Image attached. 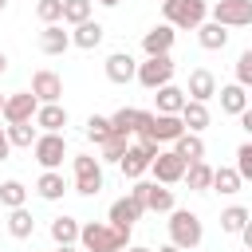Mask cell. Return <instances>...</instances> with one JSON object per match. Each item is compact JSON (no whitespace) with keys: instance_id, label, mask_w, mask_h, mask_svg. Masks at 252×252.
<instances>
[{"instance_id":"obj_1","label":"cell","mask_w":252,"mask_h":252,"mask_svg":"<svg viewBox=\"0 0 252 252\" xmlns=\"http://www.w3.org/2000/svg\"><path fill=\"white\" fill-rule=\"evenodd\" d=\"M79 244H83V252H122V248H130V232L102 224V220H91V224H83Z\"/></svg>"},{"instance_id":"obj_2","label":"cell","mask_w":252,"mask_h":252,"mask_svg":"<svg viewBox=\"0 0 252 252\" xmlns=\"http://www.w3.org/2000/svg\"><path fill=\"white\" fill-rule=\"evenodd\" d=\"M165 224H169V240H173L177 248H185V252H193V248L201 244V236H205L201 217H197V213H189V209H173Z\"/></svg>"},{"instance_id":"obj_3","label":"cell","mask_w":252,"mask_h":252,"mask_svg":"<svg viewBox=\"0 0 252 252\" xmlns=\"http://www.w3.org/2000/svg\"><path fill=\"white\" fill-rule=\"evenodd\" d=\"M161 12H165V24L197 32L205 24V16H209V4L205 0H161Z\"/></svg>"},{"instance_id":"obj_4","label":"cell","mask_w":252,"mask_h":252,"mask_svg":"<svg viewBox=\"0 0 252 252\" xmlns=\"http://www.w3.org/2000/svg\"><path fill=\"white\" fill-rule=\"evenodd\" d=\"M71 169H75V193H83V197L102 193V158L75 154L71 158Z\"/></svg>"},{"instance_id":"obj_5","label":"cell","mask_w":252,"mask_h":252,"mask_svg":"<svg viewBox=\"0 0 252 252\" xmlns=\"http://www.w3.org/2000/svg\"><path fill=\"white\" fill-rule=\"evenodd\" d=\"M138 83L146 91H158V87L173 83V59L169 55H146V63H138Z\"/></svg>"},{"instance_id":"obj_6","label":"cell","mask_w":252,"mask_h":252,"mask_svg":"<svg viewBox=\"0 0 252 252\" xmlns=\"http://www.w3.org/2000/svg\"><path fill=\"white\" fill-rule=\"evenodd\" d=\"M185 169H189V161H185L177 150H158V158H154V165H150L154 181H161V185H177V181H185Z\"/></svg>"},{"instance_id":"obj_7","label":"cell","mask_w":252,"mask_h":252,"mask_svg":"<svg viewBox=\"0 0 252 252\" xmlns=\"http://www.w3.org/2000/svg\"><path fill=\"white\" fill-rule=\"evenodd\" d=\"M154 158H158V142H138V146H130L126 154H122V177H130V181H138L150 165H154Z\"/></svg>"},{"instance_id":"obj_8","label":"cell","mask_w":252,"mask_h":252,"mask_svg":"<svg viewBox=\"0 0 252 252\" xmlns=\"http://www.w3.org/2000/svg\"><path fill=\"white\" fill-rule=\"evenodd\" d=\"M209 12L224 28H248L252 24V0H217Z\"/></svg>"},{"instance_id":"obj_9","label":"cell","mask_w":252,"mask_h":252,"mask_svg":"<svg viewBox=\"0 0 252 252\" xmlns=\"http://www.w3.org/2000/svg\"><path fill=\"white\" fill-rule=\"evenodd\" d=\"M32 154H35V161L43 169H59L63 158H67V142H63V134H39L35 146H32Z\"/></svg>"},{"instance_id":"obj_10","label":"cell","mask_w":252,"mask_h":252,"mask_svg":"<svg viewBox=\"0 0 252 252\" xmlns=\"http://www.w3.org/2000/svg\"><path fill=\"white\" fill-rule=\"evenodd\" d=\"M35 110H39V98L32 94V91H16V94H8V102H4V122L12 126V122H35Z\"/></svg>"},{"instance_id":"obj_11","label":"cell","mask_w":252,"mask_h":252,"mask_svg":"<svg viewBox=\"0 0 252 252\" xmlns=\"http://www.w3.org/2000/svg\"><path fill=\"white\" fill-rule=\"evenodd\" d=\"M146 213H150V209L126 193V197H118V201L110 205V224H114V228H122V232H130V228H134V220H142Z\"/></svg>"},{"instance_id":"obj_12","label":"cell","mask_w":252,"mask_h":252,"mask_svg":"<svg viewBox=\"0 0 252 252\" xmlns=\"http://www.w3.org/2000/svg\"><path fill=\"white\" fill-rule=\"evenodd\" d=\"M106 79L110 83H130V79H138V59L130 55V51H114V55H106Z\"/></svg>"},{"instance_id":"obj_13","label":"cell","mask_w":252,"mask_h":252,"mask_svg":"<svg viewBox=\"0 0 252 252\" xmlns=\"http://www.w3.org/2000/svg\"><path fill=\"white\" fill-rule=\"evenodd\" d=\"M185 94H189V98H197V102H209V98H217V75H213L209 67H197V71H189Z\"/></svg>"},{"instance_id":"obj_14","label":"cell","mask_w":252,"mask_h":252,"mask_svg":"<svg viewBox=\"0 0 252 252\" xmlns=\"http://www.w3.org/2000/svg\"><path fill=\"white\" fill-rule=\"evenodd\" d=\"M32 94H35L39 102H59V98H63V79L43 67V71L32 75Z\"/></svg>"},{"instance_id":"obj_15","label":"cell","mask_w":252,"mask_h":252,"mask_svg":"<svg viewBox=\"0 0 252 252\" xmlns=\"http://www.w3.org/2000/svg\"><path fill=\"white\" fill-rule=\"evenodd\" d=\"M173 39H177L173 24H158V28H150V32L142 35V51H146V55H169Z\"/></svg>"},{"instance_id":"obj_16","label":"cell","mask_w":252,"mask_h":252,"mask_svg":"<svg viewBox=\"0 0 252 252\" xmlns=\"http://www.w3.org/2000/svg\"><path fill=\"white\" fill-rule=\"evenodd\" d=\"M67 47H75V43H71V32H63V24H43V32H39V51H43V55H63Z\"/></svg>"},{"instance_id":"obj_17","label":"cell","mask_w":252,"mask_h":252,"mask_svg":"<svg viewBox=\"0 0 252 252\" xmlns=\"http://www.w3.org/2000/svg\"><path fill=\"white\" fill-rule=\"evenodd\" d=\"M35 126H39L43 134H63V126H67V106H59V102H39Z\"/></svg>"},{"instance_id":"obj_18","label":"cell","mask_w":252,"mask_h":252,"mask_svg":"<svg viewBox=\"0 0 252 252\" xmlns=\"http://www.w3.org/2000/svg\"><path fill=\"white\" fill-rule=\"evenodd\" d=\"M102 35H106V28H102L98 20H83V24H75L71 43H75V47H83V51H94V47L102 43Z\"/></svg>"},{"instance_id":"obj_19","label":"cell","mask_w":252,"mask_h":252,"mask_svg":"<svg viewBox=\"0 0 252 252\" xmlns=\"http://www.w3.org/2000/svg\"><path fill=\"white\" fill-rule=\"evenodd\" d=\"M217 98H220V110H224V114H236V118H240V114L248 110V87H240V83L220 87Z\"/></svg>"},{"instance_id":"obj_20","label":"cell","mask_w":252,"mask_h":252,"mask_svg":"<svg viewBox=\"0 0 252 252\" xmlns=\"http://www.w3.org/2000/svg\"><path fill=\"white\" fill-rule=\"evenodd\" d=\"M154 102H158V114H181V106L189 102V94H185L181 87H173V83H165V87H158V94H154Z\"/></svg>"},{"instance_id":"obj_21","label":"cell","mask_w":252,"mask_h":252,"mask_svg":"<svg viewBox=\"0 0 252 252\" xmlns=\"http://www.w3.org/2000/svg\"><path fill=\"white\" fill-rule=\"evenodd\" d=\"M197 43H201L205 51H220V47L228 43V28L217 24V20H205V24L197 28Z\"/></svg>"},{"instance_id":"obj_22","label":"cell","mask_w":252,"mask_h":252,"mask_svg":"<svg viewBox=\"0 0 252 252\" xmlns=\"http://www.w3.org/2000/svg\"><path fill=\"white\" fill-rule=\"evenodd\" d=\"M35 193H39L43 201H59V197L67 193L63 173H59V169H43V173H39V181H35Z\"/></svg>"},{"instance_id":"obj_23","label":"cell","mask_w":252,"mask_h":252,"mask_svg":"<svg viewBox=\"0 0 252 252\" xmlns=\"http://www.w3.org/2000/svg\"><path fill=\"white\" fill-rule=\"evenodd\" d=\"M181 122H185V130L201 134V130L209 126V102H197V98H189V102L181 106Z\"/></svg>"},{"instance_id":"obj_24","label":"cell","mask_w":252,"mask_h":252,"mask_svg":"<svg viewBox=\"0 0 252 252\" xmlns=\"http://www.w3.org/2000/svg\"><path fill=\"white\" fill-rule=\"evenodd\" d=\"M146 209H150V213H173V209H177L173 189L161 185V181H154V185H150V197H146Z\"/></svg>"},{"instance_id":"obj_25","label":"cell","mask_w":252,"mask_h":252,"mask_svg":"<svg viewBox=\"0 0 252 252\" xmlns=\"http://www.w3.org/2000/svg\"><path fill=\"white\" fill-rule=\"evenodd\" d=\"M8 232L16 236V240H28L32 232H35V217L20 205V209H8Z\"/></svg>"},{"instance_id":"obj_26","label":"cell","mask_w":252,"mask_h":252,"mask_svg":"<svg viewBox=\"0 0 252 252\" xmlns=\"http://www.w3.org/2000/svg\"><path fill=\"white\" fill-rule=\"evenodd\" d=\"M79 232H83V224L75 217H55L51 220V240L55 244H79Z\"/></svg>"},{"instance_id":"obj_27","label":"cell","mask_w":252,"mask_h":252,"mask_svg":"<svg viewBox=\"0 0 252 252\" xmlns=\"http://www.w3.org/2000/svg\"><path fill=\"white\" fill-rule=\"evenodd\" d=\"M173 150H177L185 161H205V142H201V134H193V130H185V134L173 142Z\"/></svg>"},{"instance_id":"obj_28","label":"cell","mask_w":252,"mask_h":252,"mask_svg":"<svg viewBox=\"0 0 252 252\" xmlns=\"http://www.w3.org/2000/svg\"><path fill=\"white\" fill-rule=\"evenodd\" d=\"M240 185H244V177H240L236 165H220V169H213V189H217V193H240Z\"/></svg>"},{"instance_id":"obj_29","label":"cell","mask_w":252,"mask_h":252,"mask_svg":"<svg viewBox=\"0 0 252 252\" xmlns=\"http://www.w3.org/2000/svg\"><path fill=\"white\" fill-rule=\"evenodd\" d=\"M248 220H252V213H248L244 205H228V209L220 213V228H224V232H232V236H240Z\"/></svg>"},{"instance_id":"obj_30","label":"cell","mask_w":252,"mask_h":252,"mask_svg":"<svg viewBox=\"0 0 252 252\" xmlns=\"http://www.w3.org/2000/svg\"><path fill=\"white\" fill-rule=\"evenodd\" d=\"M138 118H142V110H134V106H122V110H114V114H110V126H114V134L130 138V134L138 130Z\"/></svg>"},{"instance_id":"obj_31","label":"cell","mask_w":252,"mask_h":252,"mask_svg":"<svg viewBox=\"0 0 252 252\" xmlns=\"http://www.w3.org/2000/svg\"><path fill=\"white\" fill-rule=\"evenodd\" d=\"M185 181H189V189H197V193L213 189V165H205V161H189Z\"/></svg>"},{"instance_id":"obj_32","label":"cell","mask_w":252,"mask_h":252,"mask_svg":"<svg viewBox=\"0 0 252 252\" xmlns=\"http://www.w3.org/2000/svg\"><path fill=\"white\" fill-rule=\"evenodd\" d=\"M83 134H87L94 146H102V142H110V138H114V126H110V118H102V114H91Z\"/></svg>"},{"instance_id":"obj_33","label":"cell","mask_w":252,"mask_h":252,"mask_svg":"<svg viewBox=\"0 0 252 252\" xmlns=\"http://www.w3.org/2000/svg\"><path fill=\"white\" fill-rule=\"evenodd\" d=\"M35 138H39V130H35L32 122H12V126H8V142L20 146V150H32Z\"/></svg>"},{"instance_id":"obj_34","label":"cell","mask_w":252,"mask_h":252,"mask_svg":"<svg viewBox=\"0 0 252 252\" xmlns=\"http://www.w3.org/2000/svg\"><path fill=\"white\" fill-rule=\"evenodd\" d=\"M24 201H28V185H24V181L12 177V181L0 185V205H4V209H20Z\"/></svg>"},{"instance_id":"obj_35","label":"cell","mask_w":252,"mask_h":252,"mask_svg":"<svg viewBox=\"0 0 252 252\" xmlns=\"http://www.w3.org/2000/svg\"><path fill=\"white\" fill-rule=\"evenodd\" d=\"M91 20V0H63V24H83Z\"/></svg>"},{"instance_id":"obj_36","label":"cell","mask_w":252,"mask_h":252,"mask_svg":"<svg viewBox=\"0 0 252 252\" xmlns=\"http://www.w3.org/2000/svg\"><path fill=\"white\" fill-rule=\"evenodd\" d=\"M35 16L43 24H59L63 20V0H35Z\"/></svg>"},{"instance_id":"obj_37","label":"cell","mask_w":252,"mask_h":252,"mask_svg":"<svg viewBox=\"0 0 252 252\" xmlns=\"http://www.w3.org/2000/svg\"><path fill=\"white\" fill-rule=\"evenodd\" d=\"M98 150H102V161H122V154L130 150V142H126L122 134H114V138H110V142H102Z\"/></svg>"},{"instance_id":"obj_38","label":"cell","mask_w":252,"mask_h":252,"mask_svg":"<svg viewBox=\"0 0 252 252\" xmlns=\"http://www.w3.org/2000/svg\"><path fill=\"white\" fill-rule=\"evenodd\" d=\"M236 83L240 87H252V47L240 51V59H236Z\"/></svg>"},{"instance_id":"obj_39","label":"cell","mask_w":252,"mask_h":252,"mask_svg":"<svg viewBox=\"0 0 252 252\" xmlns=\"http://www.w3.org/2000/svg\"><path fill=\"white\" fill-rule=\"evenodd\" d=\"M236 169H240L244 181H252V142H244V146L236 150Z\"/></svg>"},{"instance_id":"obj_40","label":"cell","mask_w":252,"mask_h":252,"mask_svg":"<svg viewBox=\"0 0 252 252\" xmlns=\"http://www.w3.org/2000/svg\"><path fill=\"white\" fill-rule=\"evenodd\" d=\"M12 154V142H8V126H0V161H8Z\"/></svg>"},{"instance_id":"obj_41","label":"cell","mask_w":252,"mask_h":252,"mask_svg":"<svg viewBox=\"0 0 252 252\" xmlns=\"http://www.w3.org/2000/svg\"><path fill=\"white\" fill-rule=\"evenodd\" d=\"M240 130H244V134H248V138H252V106H248V110H244V114H240Z\"/></svg>"},{"instance_id":"obj_42","label":"cell","mask_w":252,"mask_h":252,"mask_svg":"<svg viewBox=\"0 0 252 252\" xmlns=\"http://www.w3.org/2000/svg\"><path fill=\"white\" fill-rule=\"evenodd\" d=\"M240 240H244V248H248V252H252V220H248V224H244V232H240Z\"/></svg>"},{"instance_id":"obj_43","label":"cell","mask_w":252,"mask_h":252,"mask_svg":"<svg viewBox=\"0 0 252 252\" xmlns=\"http://www.w3.org/2000/svg\"><path fill=\"white\" fill-rule=\"evenodd\" d=\"M158 252H185V248H177V244H173V240H169V244H161V248H158Z\"/></svg>"},{"instance_id":"obj_44","label":"cell","mask_w":252,"mask_h":252,"mask_svg":"<svg viewBox=\"0 0 252 252\" xmlns=\"http://www.w3.org/2000/svg\"><path fill=\"white\" fill-rule=\"evenodd\" d=\"M4 71H8V55L0 51V75H4Z\"/></svg>"},{"instance_id":"obj_45","label":"cell","mask_w":252,"mask_h":252,"mask_svg":"<svg viewBox=\"0 0 252 252\" xmlns=\"http://www.w3.org/2000/svg\"><path fill=\"white\" fill-rule=\"evenodd\" d=\"M55 252H79V248H75V244H59Z\"/></svg>"},{"instance_id":"obj_46","label":"cell","mask_w":252,"mask_h":252,"mask_svg":"<svg viewBox=\"0 0 252 252\" xmlns=\"http://www.w3.org/2000/svg\"><path fill=\"white\" fill-rule=\"evenodd\" d=\"M98 4H102V8H118L122 0H98Z\"/></svg>"},{"instance_id":"obj_47","label":"cell","mask_w":252,"mask_h":252,"mask_svg":"<svg viewBox=\"0 0 252 252\" xmlns=\"http://www.w3.org/2000/svg\"><path fill=\"white\" fill-rule=\"evenodd\" d=\"M122 252H150V248H138V244H130V248H122Z\"/></svg>"},{"instance_id":"obj_48","label":"cell","mask_w":252,"mask_h":252,"mask_svg":"<svg viewBox=\"0 0 252 252\" xmlns=\"http://www.w3.org/2000/svg\"><path fill=\"white\" fill-rule=\"evenodd\" d=\"M4 102H8V94H0V114H4Z\"/></svg>"},{"instance_id":"obj_49","label":"cell","mask_w":252,"mask_h":252,"mask_svg":"<svg viewBox=\"0 0 252 252\" xmlns=\"http://www.w3.org/2000/svg\"><path fill=\"white\" fill-rule=\"evenodd\" d=\"M4 8H8V0H0V12H4Z\"/></svg>"}]
</instances>
